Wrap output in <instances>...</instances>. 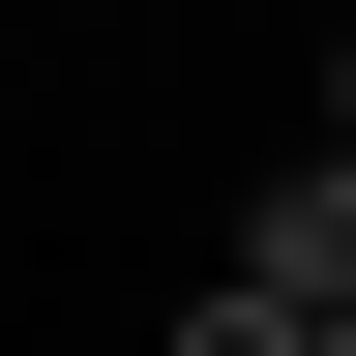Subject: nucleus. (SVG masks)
<instances>
[{"label": "nucleus", "instance_id": "1", "mask_svg": "<svg viewBox=\"0 0 356 356\" xmlns=\"http://www.w3.org/2000/svg\"><path fill=\"white\" fill-rule=\"evenodd\" d=\"M238 297H297V327L356 297V149H297V178H267V238H238Z\"/></svg>", "mask_w": 356, "mask_h": 356}, {"label": "nucleus", "instance_id": "2", "mask_svg": "<svg viewBox=\"0 0 356 356\" xmlns=\"http://www.w3.org/2000/svg\"><path fill=\"white\" fill-rule=\"evenodd\" d=\"M178 356H297V297H238V267H208V297H178Z\"/></svg>", "mask_w": 356, "mask_h": 356}, {"label": "nucleus", "instance_id": "3", "mask_svg": "<svg viewBox=\"0 0 356 356\" xmlns=\"http://www.w3.org/2000/svg\"><path fill=\"white\" fill-rule=\"evenodd\" d=\"M327 149H356V30H327Z\"/></svg>", "mask_w": 356, "mask_h": 356}, {"label": "nucleus", "instance_id": "4", "mask_svg": "<svg viewBox=\"0 0 356 356\" xmlns=\"http://www.w3.org/2000/svg\"><path fill=\"white\" fill-rule=\"evenodd\" d=\"M297 356H356V297H327V327H297Z\"/></svg>", "mask_w": 356, "mask_h": 356}, {"label": "nucleus", "instance_id": "5", "mask_svg": "<svg viewBox=\"0 0 356 356\" xmlns=\"http://www.w3.org/2000/svg\"><path fill=\"white\" fill-rule=\"evenodd\" d=\"M327 30H356V0H327Z\"/></svg>", "mask_w": 356, "mask_h": 356}]
</instances>
